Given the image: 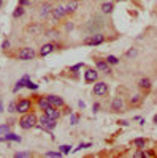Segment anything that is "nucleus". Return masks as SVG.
I'll return each instance as SVG.
<instances>
[{
  "label": "nucleus",
  "mask_w": 157,
  "mask_h": 158,
  "mask_svg": "<svg viewBox=\"0 0 157 158\" xmlns=\"http://www.w3.org/2000/svg\"><path fill=\"white\" fill-rule=\"evenodd\" d=\"M27 32H29V33H32V35H40V32H41V25H40V24L30 25V27L27 29Z\"/></svg>",
  "instance_id": "412c9836"
},
{
  "label": "nucleus",
  "mask_w": 157,
  "mask_h": 158,
  "mask_svg": "<svg viewBox=\"0 0 157 158\" xmlns=\"http://www.w3.org/2000/svg\"><path fill=\"white\" fill-rule=\"evenodd\" d=\"M127 56H129V57H132V56H137V51H135V49H133V51H129V52H127Z\"/></svg>",
  "instance_id": "a19ab883"
},
{
  "label": "nucleus",
  "mask_w": 157,
  "mask_h": 158,
  "mask_svg": "<svg viewBox=\"0 0 157 158\" xmlns=\"http://www.w3.org/2000/svg\"><path fill=\"white\" fill-rule=\"evenodd\" d=\"M133 156H135V158H143V156H146V152L143 150V149H140L138 152H135V153H133Z\"/></svg>",
  "instance_id": "72a5a7b5"
},
{
  "label": "nucleus",
  "mask_w": 157,
  "mask_h": 158,
  "mask_svg": "<svg viewBox=\"0 0 157 158\" xmlns=\"http://www.w3.org/2000/svg\"><path fill=\"white\" fill-rule=\"evenodd\" d=\"M0 6H2V2H0Z\"/></svg>",
  "instance_id": "de8ad7c7"
},
{
  "label": "nucleus",
  "mask_w": 157,
  "mask_h": 158,
  "mask_svg": "<svg viewBox=\"0 0 157 158\" xmlns=\"http://www.w3.org/2000/svg\"><path fill=\"white\" fill-rule=\"evenodd\" d=\"M59 150H60L63 155H68V153L72 152V146H70V144H63V146L59 147Z\"/></svg>",
  "instance_id": "393cba45"
},
{
  "label": "nucleus",
  "mask_w": 157,
  "mask_h": 158,
  "mask_svg": "<svg viewBox=\"0 0 157 158\" xmlns=\"http://www.w3.org/2000/svg\"><path fill=\"white\" fill-rule=\"evenodd\" d=\"M51 13H52V6H51V3H48V2L43 3L41 8H40V16H41V18H48Z\"/></svg>",
  "instance_id": "2eb2a0df"
},
{
  "label": "nucleus",
  "mask_w": 157,
  "mask_h": 158,
  "mask_svg": "<svg viewBox=\"0 0 157 158\" xmlns=\"http://www.w3.org/2000/svg\"><path fill=\"white\" fill-rule=\"evenodd\" d=\"M51 16H52V19H54V21H59V19L67 16V10H65V6H56V8H52Z\"/></svg>",
  "instance_id": "9d476101"
},
{
  "label": "nucleus",
  "mask_w": 157,
  "mask_h": 158,
  "mask_svg": "<svg viewBox=\"0 0 157 158\" xmlns=\"http://www.w3.org/2000/svg\"><path fill=\"white\" fill-rule=\"evenodd\" d=\"M2 111H3V103H2V100H0V114H2Z\"/></svg>",
  "instance_id": "c03bdc74"
},
{
  "label": "nucleus",
  "mask_w": 157,
  "mask_h": 158,
  "mask_svg": "<svg viewBox=\"0 0 157 158\" xmlns=\"http://www.w3.org/2000/svg\"><path fill=\"white\" fill-rule=\"evenodd\" d=\"M57 120H54V118H49L46 114H43L41 117H40V120H38V123H40V128H43V130H46V131H52L56 128V123Z\"/></svg>",
  "instance_id": "f03ea898"
},
{
  "label": "nucleus",
  "mask_w": 157,
  "mask_h": 158,
  "mask_svg": "<svg viewBox=\"0 0 157 158\" xmlns=\"http://www.w3.org/2000/svg\"><path fill=\"white\" fill-rule=\"evenodd\" d=\"M0 141H2V138H0Z\"/></svg>",
  "instance_id": "8fccbe9b"
},
{
  "label": "nucleus",
  "mask_w": 157,
  "mask_h": 158,
  "mask_svg": "<svg viewBox=\"0 0 157 158\" xmlns=\"http://www.w3.org/2000/svg\"><path fill=\"white\" fill-rule=\"evenodd\" d=\"M25 87H27L29 90H37V89H38V84H35V82H32V81H27Z\"/></svg>",
  "instance_id": "473e14b6"
},
{
  "label": "nucleus",
  "mask_w": 157,
  "mask_h": 158,
  "mask_svg": "<svg viewBox=\"0 0 157 158\" xmlns=\"http://www.w3.org/2000/svg\"><path fill=\"white\" fill-rule=\"evenodd\" d=\"M0 2H3V0H0Z\"/></svg>",
  "instance_id": "09e8293b"
},
{
  "label": "nucleus",
  "mask_w": 157,
  "mask_h": 158,
  "mask_svg": "<svg viewBox=\"0 0 157 158\" xmlns=\"http://www.w3.org/2000/svg\"><path fill=\"white\" fill-rule=\"evenodd\" d=\"M97 79H98V71L94 70V68H87L86 73H84V82L87 84H94L97 82Z\"/></svg>",
  "instance_id": "423d86ee"
},
{
  "label": "nucleus",
  "mask_w": 157,
  "mask_h": 158,
  "mask_svg": "<svg viewBox=\"0 0 157 158\" xmlns=\"http://www.w3.org/2000/svg\"><path fill=\"white\" fill-rule=\"evenodd\" d=\"M8 111L10 112H18V103L16 101H11L10 106H8Z\"/></svg>",
  "instance_id": "c756f323"
},
{
  "label": "nucleus",
  "mask_w": 157,
  "mask_h": 158,
  "mask_svg": "<svg viewBox=\"0 0 157 158\" xmlns=\"http://www.w3.org/2000/svg\"><path fill=\"white\" fill-rule=\"evenodd\" d=\"M83 67H84V63H83V62H80V63L73 65V67H70V71H72V73H76V71H80Z\"/></svg>",
  "instance_id": "cd10ccee"
},
{
  "label": "nucleus",
  "mask_w": 157,
  "mask_h": 158,
  "mask_svg": "<svg viewBox=\"0 0 157 158\" xmlns=\"http://www.w3.org/2000/svg\"><path fill=\"white\" fill-rule=\"evenodd\" d=\"M103 41H105V36L102 33H94V35H90L89 38H86L83 41V44H86V46H98Z\"/></svg>",
  "instance_id": "7ed1b4c3"
},
{
  "label": "nucleus",
  "mask_w": 157,
  "mask_h": 158,
  "mask_svg": "<svg viewBox=\"0 0 157 158\" xmlns=\"http://www.w3.org/2000/svg\"><path fill=\"white\" fill-rule=\"evenodd\" d=\"M46 98H48V101H49L51 106H54V108H57V109L65 106V101H63L60 97H57V95H46Z\"/></svg>",
  "instance_id": "1a4fd4ad"
},
{
  "label": "nucleus",
  "mask_w": 157,
  "mask_h": 158,
  "mask_svg": "<svg viewBox=\"0 0 157 158\" xmlns=\"http://www.w3.org/2000/svg\"><path fill=\"white\" fill-rule=\"evenodd\" d=\"M56 48H57L56 43H46V44H43V46L40 48V52H38V54H40L41 57H46V56H49Z\"/></svg>",
  "instance_id": "9b49d317"
},
{
  "label": "nucleus",
  "mask_w": 157,
  "mask_h": 158,
  "mask_svg": "<svg viewBox=\"0 0 157 158\" xmlns=\"http://www.w3.org/2000/svg\"><path fill=\"white\" fill-rule=\"evenodd\" d=\"M78 104H80V108H81V109H84V108H86V104H84V101H78Z\"/></svg>",
  "instance_id": "37998d69"
},
{
  "label": "nucleus",
  "mask_w": 157,
  "mask_h": 158,
  "mask_svg": "<svg viewBox=\"0 0 157 158\" xmlns=\"http://www.w3.org/2000/svg\"><path fill=\"white\" fill-rule=\"evenodd\" d=\"M46 36H51V38L56 36V38H57V36H59V32H57V30H48V32H46Z\"/></svg>",
  "instance_id": "c9c22d12"
},
{
  "label": "nucleus",
  "mask_w": 157,
  "mask_h": 158,
  "mask_svg": "<svg viewBox=\"0 0 157 158\" xmlns=\"http://www.w3.org/2000/svg\"><path fill=\"white\" fill-rule=\"evenodd\" d=\"M152 120H154V123H155V125H157V114H155V115H154V118H152Z\"/></svg>",
  "instance_id": "a18cd8bd"
},
{
  "label": "nucleus",
  "mask_w": 157,
  "mask_h": 158,
  "mask_svg": "<svg viewBox=\"0 0 157 158\" xmlns=\"http://www.w3.org/2000/svg\"><path fill=\"white\" fill-rule=\"evenodd\" d=\"M2 48H3V51H7V49H10V40H3V43H2Z\"/></svg>",
  "instance_id": "e433bc0d"
},
{
  "label": "nucleus",
  "mask_w": 157,
  "mask_h": 158,
  "mask_svg": "<svg viewBox=\"0 0 157 158\" xmlns=\"http://www.w3.org/2000/svg\"><path fill=\"white\" fill-rule=\"evenodd\" d=\"M62 155H63V153H62L60 150H56V152H46V153H45V156H52V158H54V156L59 158V156H62Z\"/></svg>",
  "instance_id": "c85d7f7f"
},
{
  "label": "nucleus",
  "mask_w": 157,
  "mask_h": 158,
  "mask_svg": "<svg viewBox=\"0 0 157 158\" xmlns=\"http://www.w3.org/2000/svg\"><path fill=\"white\" fill-rule=\"evenodd\" d=\"M37 123H38V118H37V115L33 112H25L19 118V127L22 130H30V128L37 127Z\"/></svg>",
  "instance_id": "f257e3e1"
},
{
  "label": "nucleus",
  "mask_w": 157,
  "mask_h": 158,
  "mask_svg": "<svg viewBox=\"0 0 157 158\" xmlns=\"http://www.w3.org/2000/svg\"><path fill=\"white\" fill-rule=\"evenodd\" d=\"M78 122H80V115L72 114V115H70V123H72V125H78Z\"/></svg>",
  "instance_id": "7c9ffc66"
},
{
  "label": "nucleus",
  "mask_w": 157,
  "mask_h": 158,
  "mask_svg": "<svg viewBox=\"0 0 157 158\" xmlns=\"http://www.w3.org/2000/svg\"><path fill=\"white\" fill-rule=\"evenodd\" d=\"M92 144L90 142H81L80 146H78V149H75V152H78V150H81V149H87V147H90Z\"/></svg>",
  "instance_id": "2f4dec72"
},
{
  "label": "nucleus",
  "mask_w": 157,
  "mask_h": 158,
  "mask_svg": "<svg viewBox=\"0 0 157 158\" xmlns=\"http://www.w3.org/2000/svg\"><path fill=\"white\" fill-rule=\"evenodd\" d=\"M45 114H46L49 118H54V120H57V118L60 117V112H59V109H57V108H54V106H49V108L45 111Z\"/></svg>",
  "instance_id": "4468645a"
},
{
  "label": "nucleus",
  "mask_w": 157,
  "mask_h": 158,
  "mask_svg": "<svg viewBox=\"0 0 157 158\" xmlns=\"http://www.w3.org/2000/svg\"><path fill=\"white\" fill-rule=\"evenodd\" d=\"M116 2H125V0H116Z\"/></svg>",
  "instance_id": "49530a36"
},
{
  "label": "nucleus",
  "mask_w": 157,
  "mask_h": 158,
  "mask_svg": "<svg viewBox=\"0 0 157 158\" xmlns=\"http://www.w3.org/2000/svg\"><path fill=\"white\" fill-rule=\"evenodd\" d=\"M138 87H140V89H143V90H149V89L152 87L151 79H148V77H143V79H140V81H138Z\"/></svg>",
  "instance_id": "dca6fc26"
},
{
  "label": "nucleus",
  "mask_w": 157,
  "mask_h": 158,
  "mask_svg": "<svg viewBox=\"0 0 157 158\" xmlns=\"http://www.w3.org/2000/svg\"><path fill=\"white\" fill-rule=\"evenodd\" d=\"M145 144H146V139H145V138H137V139H133V146H137L138 149H145Z\"/></svg>",
  "instance_id": "b1692460"
},
{
  "label": "nucleus",
  "mask_w": 157,
  "mask_h": 158,
  "mask_svg": "<svg viewBox=\"0 0 157 158\" xmlns=\"http://www.w3.org/2000/svg\"><path fill=\"white\" fill-rule=\"evenodd\" d=\"M19 5L27 6V5H30V0H19Z\"/></svg>",
  "instance_id": "4c0bfd02"
},
{
  "label": "nucleus",
  "mask_w": 157,
  "mask_h": 158,
  "mask_svg": "<svg viewBox=\"0 0 157 158\" xmlns=\"http://www.w3.org/2000/svg\"><path fill=\"white\" fill-rule=\"evenodd\" d=\"M37 57V52L33 51V48H22L18 52V59L19 60H33Z\"/></svg>",
  "instance_id": "20e7f679"
},
{
  "label": "nucleus",
  "mask_w": 157,
  "mask_h": 158,
  "mask_svg": "<svg viewBox=\"0 0 157 158\" xmlns=\"http://www.w3.org/2000/svg\"><path fill=\"white\" fill-rule=\"evenodd\" d=\"M27 81H30V74H25V76H22V79H19V81L16 82V85H15V89H13V92H16L18 90H21L22 87H25V84H27Z\"/></svg>",
  "instance_id": "ddd939ff"
},
{
  "label": "nucleus",
  "mask_w": 157,
  "mask_h": 158,
  "mask_svg": "<svg viewBox=\"0 0 157 158\" xmlns=\"http://www.w3.org/2000/svg\"><path fill=\"white\" fill-rule=\"evenodd\" d=\"M95 67L100 73H105V74H110L111 73V68H110V63L107 60H102V59H97L95 60Z\"/></svg>",
  "instance_id": "6e6552de"
},
{
  "label": "nucleus",
  "mask_w": 157,
  "mask_h": 158,
  "mask_svg": "<svg viewBox=\"0 0 157 158\" xmlns=\"http://www.w3.org/2000/svg\"><path fill=\"white\" fill-rule=\"evenodd\" d=\"M108 94V84L107 82H94V89H92V95L95 97H103Z\"/></svg>",
  "instance_id": "39448f33"
},
{
  "label": "nucleus",
  "mask_w": 157,
  "mask_h": 158,
  "mask_svg": "<svg viewBox=\"0 0 157 158\" xmlns=\"http://www.w3.org/2000/svg\"><path fill=\"white\" fill-rule=\"evenodd\" d=\"M2 141L3 142H8V141H15V142H21L22 139H21V136H18V135H15V133H7L3 138H2Z\"/></svg>",
  "instance_id": "6ab92c4d"
},
{
  "label": "nucleus",
  "mask_w": 157,
  "mask_h": 158,
  "mask_svg": "<svg viewBox=\"0 0 157 158\" xmlns=\"http://www.w3.org/2000/svg\"><path fill=\"white\" fill-rule=\"evenodd\" d=\"M122 108H124V101H122V98H121V97L113 98V101H111V112H121Z\"/></svg>",
  "instance_id": "f8f14e48"
},
{
  "label": "nucleus",
  "mask_w": 157,
  "mask_h": 158,
  "mask_svg": "<svg viewBox=\"0 0 157 158\" xmlns=\"http://www.w3.org/2000/svg\"><path fill=\"white\" fill-rule=\"evenodd\" d=\"M141 101H143V97L141 95H133L132 98H130V104H132V106H140Z\"/></svg>",
  "instance_id": "5701e85b"
},
{
  "label": "nucleus",
  "mask_w": 157,
  "mask_h": 158,
  "mask_svg": "<svg viewBox=\"0 0 157 158\" xmlns=\"http://www.w3.org/2000/svg\"><path fill=\"white\" fill-rule=\"evenodd\" d=\"M67 5H65V10H67V15H72V13H75L76 11V8H78V2L76 0H67Z\"/></svg>",
  "instance_id": "f3484780"
},
{
  "label": "nucleus",
  "mask_w": 157,
  "mask_h": 158,
  "mask_svg": "<svg viewBox=\"0 0 157 158\" xmlns=\"http://www.w3.org/2000/svg\"><path fill=\"white\" fill-rule=\"evenodd\" d=\"M65 29H67V30H72V29H73V24H72V22L65 24Z\"/></svg>",
  "instance_id": "79ce46f5"
},
{
  "label": "nucleus",
  "mask_w": 157,
  "mask_h": 158,
  "mask_svg": "<svg viewBox=\"0 0 157 158\" xmlns=\"http://www.w3.org/2000/svg\"><path fill=\"white\" fill-rule=\"evenodd\" d=\"M0 133H2V135L10 133V127L8 125H0Z\"/></svg>",
  "instance_id": "f704fd0d"
},
{
  "label": "nucleus",
  "mask_w": 157,
  "mask_h": 158,
  "mask_svg": "<svg viewBox=\"0 0 157 158\" xmlns=\"http://www.w3.org/2000/svg\"><path fill=\"white\" fill-rule=\"evenodd\" d=\"M105 60H107L110 65H117V63H119V59H117L116 56H107V59H105Z\"/></svg>",
  "instance_id": "a878e982"
},
{
  "label": "nucleus",
  "mask_w": 157,
  "mask_h": 158,
  "mask_svg": "<svg viewBox=\"0 0 157 158\" xmlns=\"http://www.w3.org/2000/svg\"><path fill=\"white\" fill-rule=\"evenodd\" d=\"M98 109H100V104H98V103H94V106H92V111H94V112H98Z\"/></svg>",
  "instance_id": "58836bf2"
},
{
  "label": "nucleus",
  "mask_w": 157,
  "mask_h": 158,
  "mask_svg": "<svg viewBox=\"0 0 157 158\" xmlns=\"http://www.w3.org/2000/svg\"><path fill=\"white\" fill-rule=\"evenodd\" d=\"M113 10H114V3H113V2H105V3L102 5V11L105 13V15H110V13H113Z\"/></svg>",
  "instance_id": "aec40b11"
},
{
  "label": "nucleus",
  "mask_w": 157,
  "mask_h": 158,
  "mask_svg": "<svg viewBox=\"0 0 157 158\" xmlns=\"http://www.w3.org/2000/svg\"><path fill=\"white\" fill-rule=\"evenodd\" d=\"M27 156H32V152H16L15 153V158H27Z\"/></svg>",
  "instance_id": "bb28decb"
},
{
  "label": "nucleus",
  "mask_w": 157,
  "mask_h": 158,
  "mask_svg": "<svg viewBox=\"0 0 157 158\" xmlns=\"http://www.w3.org/2000/svg\"><path fill=\"white\" fill-rule=\"evenodd\" d=\"M49 106H51V104H49L46 97H38V108H40L41 111H46Z\"/></svg>",
  "instance_id": "a211bd4d"
},
{
  "label": "nucleus",
  "mask_w": 157,
  "mask_h": 158,
  "mask_svg": "<svg viewBox=\"0 0 157 158\" xmlns=\"http://www.w3.org/2000/svg\"><path fill=\"white\" fill-rule=\"evenodd\" d=\"M22 15H24V6H22V5H18V6L15 8V11H13V18L18 19V18H21Z\"/></svg>",
  "instance_id": "4be33fe9"
},
{
  "label": "nucleus",
  "mask_w": 157,
  "mask_h": 158,
  "mask_svg": "<svg viewBox=\"0 0 157 158\" xmlns=\"http://www.w3.org/2000/svg\"><path fill=\"white\" fill-rule=\"evenodd\" d=\"M32 109V101L27 100V98H22L18 101V112L19 114H25Z\"/></svg>",
  "instance_id": "0eeeda50"
},
{
  "label": "nucleus",
  "mask_w": 157,
  "mask_h": 158,
  "mask_svg": "<svg viewBox=\"0 0 157 158\" xmlns=\"http://www.w3.org/2000/svg\"><path fill=\"white\" fill-rule=\"evenodd\" d=\"M117 125H121V127H127L129 122L127 120H117Z\"/></svg>",
  "instance_id": "ea45409f"
}]
</instances>
